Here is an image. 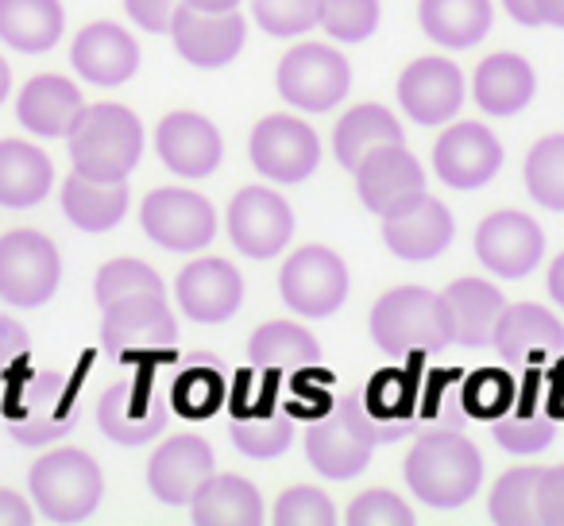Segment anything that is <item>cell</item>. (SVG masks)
Wrapping results in <instances>:
<instances>
[{"label": "cell", "instance_id": "9c48e42d", "mask_svg": "<svg viewBox=\"0 0 564 526\" xmlns=\"http://www.w3.org/2000/svg\"><path fill=\"white\" fill-rule=\"evenodd\" d=\"M282 302L302 318H329L348 299V268L345 259L322 244H306L294 251L279 271Z\"/></svg>", "mask_w": 564, "mask_h": 526}, {"label": "cell", "instance_id": "11a10c76", "mask_svg": "<svg viewBox=\"0 0 564 526\" xmlns=\"http://www.w3.org/2000/svg\"><path fill=\"white\" fill-rule=\"evenodd\" d=\"M533 12H538V24L564 28V0H533Z\"/></svg>", "mask_w": 564, "mask_h": 526}, {"label": "cell", "instance_id": "8d00e7d4", "mask_svg": "<svg viewBox=\"0 0 564 526\" xmlns=\"http://www.w3.org/2000/svg\"><path fill=\"white\" fill-rule=\"evenodd\" d=\"M379 143H406L402 125L383 105H352V109L337 120L333 151H337L345 171H356V163H360L371 148H379Z\"/></svg>", "mask_w": 564, "mask_h": 526}, {"label": "cell", "instance_id": "5bb4252c", "mask_svg": "<svg viewBox=\"0 0 564 526\" xmlns=\"http://www.w3.org/2000/svg\"><path fill=\"white\" fill-rule=\"evenodd\" d=\"M174 341H178V325L163 294H132L105 307L101 345L117 361L132 353H166Z\"/></svg>", "mask_w": 564, "mask_h": 526}, {"label": "cell", "instance_id": "74e56055", "mask_svg": "<svg viewBox=\"0 0 564 526\" xmlns=\"http://www.w3.org/2000/svg\"><path fill=\"white\" fill-rule=\"evenodd\" d=\"M171 410L182 418H213L228 399V376L217 356H197L189 361L166 387Z\"/></svg>", "mask_w": 564, "mask_h": 526}, {"label": "cell", "instance_id": "4dcf8cb0", "mask_svg": "<svg viewBox=\"0 0 564 526\" xmlns=\"http://www.w3.org/2000/svg\"><path fill=\"white\" fill-rule=\"evenodd\" d=\"M55 167L43 148L28 140H0V205L4 210H32L51 194Z\"/></svg>", "mask_w": 564, "mask_h": 526}, {"label": "cell", "instance_id": "44dd1931", "mask_svg": "<svg viewBox=\"0 0 564 526\" xmlns=\"http://www.w3.org/2000/svg\"><path fill=\"white\" fill-rule=\"evenodd\" d=\"M364 426L376 441H399L414 433V402H417V376L406 368H383L352 391Z\"/></svg>", "mask_w": 564, "mask_h": 526}, {"label": "cell", "instance_id": "2e32d148", "mask_svg": "<svg viewBox=\"0 0 564 526\" xmlns=\"http://www.w3.org/2000/svg\"><path fill=\"white\" fill-rule=\"evenodd\" d=\"M476 256L487 271L502 279H522L545 256V233L518 210H499L476 228Z\"/></svg>", "mask_w": 564, "mask_h": 526}, {"label": "cell", "instance_id": "e575fe53", "mask_svg": "<svg viewBox=\"0 0 564 526\" xmlns=\"http://www.w3.org/2000/svg\"><path fill=\"white\" fill-rule=\"evenodd\" d=\"M63 210L82 233H109L128 213V182H101L74 171L63 182Z\"/></svg>", "mask_w": 564, "mask_h": 526}, {"label": "cell", "instance_id": "7c38bea8", "mask_svg": "<svg viewBox=\"0 0 564 526\" xmlns=\"http://www.w3.org/2000/svg\"><path fill=\"white\" fill-rule=\"evenodd\" d=\"M140 225L159 248L166 251H197L217 236V213H213L209 197L194 194V190H151L143 197Z\"/></svg>", "mask_w": 564, "mask_h": 526}, {"label": "cell", "instance_id": "d4e9b609", "mask_svg": "<svg viewBox=\"0 0 564 526\" xmlns=\"http://www.w3.org/2000/svg\"><path fill=\"white\" fill-rule=\"evenodd\" d=\"M213 476V449L197 433H178L166 446L155 449L148 464V484L155 492V500H163L166 507H186L194 500V492Z\"/></svg>", "mask_w": 564, "mask_h": 526}, {"label": "cell", "instance_id": "484cf974", "mask_svg": "<svg viewBox=\"0 0 564 526\" xmlns=\"http://www.w3.org/2000/svg\"><path fill=\"white\" fill-rule=\"evenodd\" d=\"M70 63L94 86H124L140 71V47L120 24L97 20V24L78 32L70 47Z\"/></svg>", "mask_w": 564, "mask_h": 526}, {"label": "cell", "instance_id": "816d5d0a", "mask_svg": "<svg viewBox=\"0 0 564 526\" xmlns=\"http://www.w3.org/2000/svg\"><path fill=\"white\" fill-rule=\"evenodd\" d=\"M182 0H124V12L143 28V32H171V20Z\"/></svg>", "mask_w": 564, "mask_h": 526}, {"label": "cell", "instance_id": "ab89813d", "mask_svg": "<svg viewBox=\"0 0 564 526\" xmlns=\"http://www.w3.org/2000/svg\"><path fill=\"white\" fill-rule=\"evenodd\" d=\"M232 441L243 457H256V461L282 457L294 441V415L286 407L259 410V415H232Z\"/></svg>", "mask_w": 564, "mask_h": 526}, {"label": "cell", "instance_id": "8fae6325", "mask_svg": "<svg viewBox=\"0 0 564 526\" xmlns=\"http://www.w3.org/2000/svg\"><path fill=\"white\" fill-rule=\"evenodd\" d=\"M251 163L259 174L274 182H306L322 167V140L317 132L299 117L271 112L251 128Z\"/></svg>", "mask_w": 564, "mask_h": 526}, {"label": "cell", "instance_id": "8992f818", "mask_svg": "<svg viewBox=\"0 0 564 526\" xmlns=\"http://www.w3.org/2000/svg\"><path fill=\"white\" fill-rule=\"evenodd\" d=\"M63 283V259L51 236L35 228H12L0 236V299L12 307H43Z\"/></svg>", "mask_w": 564, "mask_h": 526}, {"label": "cell", "instance_id": "6f0895ef", "mask_svg": "<svg viewBox=\"0 0 564 526\" xmlns=\"http://www.w3.org/2000/svg\"><path fill=\"white\" fill-rule=\"evenodd\" d=\"M549 294H553V302L564 310V251L553 259V268H549Z\"/></svg>", "mask_w": 564, "mask_h": 526}, {"label": "cell", "instance_id": "f6af8a7d", "mask_svg": "<svg viewBox=\"0 0 564 526\" xmlns=\"http://www.w3.org/2000/svg\"><path fill=\"white\" fill-rule=\"evenodd\" d=\"M317 24L337 43H364L379 28V0H322Z\"/></svg>", "mask_w": 564, "mask_h": 526}, {"label": "cell", "instance_id": "f546056e", "mask_svg": "<svg viewBox=\"0 0 564 526\" xmlns=\"http://www.w3.org/2000/svg\"><path fill=\"white\" fill-rule=\"evenodd\" d=\"M471 89H476V105L484 112H491V117H514V112H522L533 101L538 78H533V66L522 55L499 51V55H487L476 66Z\"/></svg>", "mask_w": 564, "mask_h": 526}, {"label": "cell", "instance_id": "f5cc1de1", "mask_svg": "<svg viewBox=\"0 0 564 526\" xmlns=\"http://www.w3.org/2000/svg\"><path fill=\"white\" fill-rule=\"evenodd\" d=\"M28 353H32L28 330L20 322H12V318L0 314V372L20 368V364L28 361Z\"/></svg>", "mask_w": 564, "mask_h": 526}, {"label": "cell", "instance_id": "7402d4cb", "mask_svg": "<svg viewBox=\"0 0 564 526\" xmlns=\"http://www.w3.org/2000/svg\"><path fill=\"white\" fill-rule=\"evenodd\" d=\"M178 302L186 310L189 322L202 325H220L240 310L243 302V279L228 259H194L186 264L178 276Z\"/></svg>", "mask_w": 564, "mask_h": 526}, {"label": "cell", "instance_id": "6da1fadb", "mask_svg": "<svg viewBox=\"0 0 564 526\" xmlns=\"http://www.w3.org/2000/svg\"><path fill=\"white\" fill-rule=\"evenodd\" d=\"M406 484L430 507L453 511L464 507L484 484V457L464 438L460 430H433L417 433V441L406 453Z\"/></svg>", "mask_w": 564, "mask_h": 526}, {"label": "cell", "instance_id": "83f0119b", "mask_svg": "<svg viewBox=\"0 0 564 526\" xmlns=\"http://www.w3.org/2000/svg\"><path fill=\"white\" fill-rule=\"evenodd\" d=\"M491 433L507 453L530 457L541 453V449L553 446L556 438V415L545 399H541L538 379H525V387L514 391V402H510L507 415H499L491 422Z\"/></svg>", "mask_w": 564, "mask_h": 526}, {"label": "cell", "instance_id": "cb8c5ba5", "mask_svg": "<svg viewBox=\"0 0 564 526\" xmlns=\"http://www.w3.org/2000/svg\"><path fill=\"white\" fill-rule=\"evenodd\" d=\"M155 151L182 179H205V174H213L220 167L225 143H220V132L213 128V120H205L202 112L182 109L159 120Z\"/></svg>", "mask_w": 564, "mask_h": 526}, {"label": "cell", "instance_id": "680465c9", "mask_svg": "<svg viewBox=\"0 0 564 526\" xmlns=\"http://www.w3.org/2000/svg\"><path fill=\"white\" fill-rule=\"evenodd\" d=\"M182 4H189L197 12H232L240 0H182Z\"/></svg>", "mask_w": 564, "mask_h": 526}, {"label": "cell", "instance_id": "52a82bcc", "mask_svg": "<svg viewBox=\"0 0 564 526\" xmlns=\"http://www.w3.org/2000/svg\"><path fill=\"white\" fill-rule=\"evenodd\" d=\"M279 94L286 105L302 112H329L348 97L352 86V66L337 47L325 43H299L282 55L279 63Z\"/></svg>", "mask_w": 564, "mask_h": 526}, {"label": "cell", "instance_id": "7bdbcfd3", "mask_svg": "<svg viewBox=\"0 0 564 526\" xmlns=\"http://www.w3.org/2000/svg\"><path fill=\"white\" fill-rule=\"evenodd\" d=\"M132 294H163V279L155 268H148L143 259H109L101 271H97L94 299L97 307H112L120 299H132Z\"/></svg>", "mask_w": 564, "mask_h": 526}, {"label": "cell", "instance_id": "9a60e30c", "mask_svg": "<svg viewBox=\"0 0 564 526\" xmlns=\"http://www.w3.org/2000/svg\"><path fill=\"white\" fill-rule=\"evenodd\" d=\"M228 236L248 259H274L294 236V210L267 186H243L228 205Z\"/></svg>", "mask_w": 564, "mask_h": 526}, {"label": "cell", "instance_id": "d590c367", "mask_svg": "<svg viewBox=\"0 0 564 526\" xmlns=\"http://www.w3.org/2000/svg\"><path fill=\"white\" fill-rule=\"evenodd\" d=\"M422 32L441 47H471L491 28V0H422L417 4Z\"/></svg>", "mask_w": 564, "mask_h": 526}, {"label": "cell", "instance_id": "b9f144b4", "mask_svg": "<svg viewBox=\"0 0 564 526\" xmlns=\"http://www.w3.org/2000/svg\"><path fill=\"white\" fill-rule=\"evenodd\" d=\"M538 469L502 472L491 487V518L499 526H533L538 523Z\"/></svg>", "mask_w": 564, "mask_h": 526}, {"label": "cell", "instance_id": "3957f363", "mask_svg": "<svg viewBox=\"0 0 564 526\" xmlns=\"http://www.w3.org/2000/svg\"><path fill=\"white\" fill-rule=\"evenodd\" d=\"M371 341L391 356L441 353L453 345V314L445 294L430 287H394L371 307Z\"/></svg>", "mask_w": 564, "mask_h": 526}, {"label": "cell", "instance_id": "5b68a950", "mask_svg": "<svg viewBox=\"0 0 564 526\" xmlns=\"http://www.w3.org/2000/svg\"><path fill=\"white\" fill-rule=\"evenodd\" d=\"M4 426L24 446H51L78 426V384L63 372H35L4 399Z\"/></svg>", "mask_w": 564, "mask_h": 526}, {"label": "cell", "instance_id": "30bf717a", "mask_svg": "<svg viewBox=\"0 0 564 526\" xmlns=\"http://www.w3.org/2000/svg\"><path fill=\"white\" fill-rule=\"evenodd\" d=\"M379 441L364 426L360 410H356L352 395L337 402L329 415L314 418L306 426V457L322 476L329 480H352L368 469L371 453Z\"/></svg>", "mask_w": 564, "mask_h": 526}, {"label": "cell", "instance_id": "1f68e13d", "mask_svg": "<svg viewBox=\"0 0 564 526\" xmlns=\"http://www.w3.org/2000/svg\"><path fill=\"white\" fill-rule=\"evenodd\" d=\"M448 314H453V341L464 348H484L491 345L499 314L507 307L502 291L487 279H456L445 291Z\"/></svg>", "mask_w": 564, "mask_h": 526}, {"label": "cell", "instance_id": "f907efd6", "mask_svg": "<svg viewBox=\"0 0 564 526\" xmlns=\"http://www.w3.org/2000/svg\"><path fill=\"white\" fill-rule=\"evenodd\" d=\"M310 372H314V368L294 372V376H299V384H294V395L286 399V410H291L294 418H310V422H314V418L329 415L333 402H329V391H325V387L310 384Z\"/></svg>", "mask_w": 564, "mask_h": 526}, {"label": "cell", "instance_id": "d6986e66", "mask_svg": "<svg viewBox=\"0 0 564 526\" xmlns=\"http://www.w3.org/2000/svg\"><path fill=\"white\" fill-rule=\"evenodd\" d=\"M433 167L437 179L453 190H479L499 174L502 167V143L495 140L491 128L464 120L453 125L437 143H433Z\"/></svg>", "mask_w": 564, "mask_h": 526}, {"label": "cell", "instance_id": "681fc988", "mask_svg": "<svg viewBox=\"0 0 564 526\" xmlns=\"http://www.w3.org/2000/svg\"><path fill=\"white\" fill-rule=\"evenodd\" d=\"M538 523L564 526V464L538 476Z\"/></svg>", "mask_w": 564, "mask_h": 526}, {"label": "cell", "instance_id": "ffe728a7", "mask_svg": "<svg viewBox=\"0 0 564 526\" xmlns=\"http://www.w3.org/2000/svg\"><path fill=\"white\" fill-rule=\"evenodd\" d=\"M464 101V74L437 55L414 58L399 78V105L417 125H445Z\"/></svg>", "mask_w": 564, "mask_h": 526}, {"label": "cell", "instance_id": "e0dca14e", "mask_svg": "<svg viewBox=\"0 0 564 526\" xmlns=\"http://www.w3.org/2000/svg\"><path fill=\"white\" fill-rule=\"evenodd\" d=\"M171 40L174 51L186 58L189 66H202V71H217L228 66L243 51L248 40V24H243L240 12H197L189 4H178L171 20Z\"/></svg>", "mask_w": 564, "mask_h": 526}, {"label": "cell", "instance_id": "4fadbf2b", "mask_svg": "<svg viewBox=\"0 0 564 526\" xmlns=\"http://www.w3.org/2000/svg\"><path fill=\"white\" fill-rule=\"evenodd\" d=\"M456 225L445 202L430 197L425 190L402 197L399 205L383 213V244L406 264H430L453 244Z\"/></svg>", "mask_w": 564, "mask_h": 526}, {"label": "cell", "instance_id": "603a6c76", "mask_svg": "<svg viewBox=\"0 0 564 526\" xmlns=\"http://www.w3.org/2000/svg\"><path fill=\"white\" fill-rule=\"evenodd\" d=\"M352 174H356V190H360V202L371 213H379V217L391 205H399L402 197L425 190V171L406 143H379V148H371L356 163Z\"/></svg>", "mask_w": 564, "mask_h": 526}, {"label": "cell", "instance_id": "277c9868", "mask_svg": "<svg viewBox=\"0 0 564 526\" xmlns=\"http://www.w3.org/2000/svg\"><path fill=\"white\" fill-rule=\"evenodd\" d=\"M32 500L51 523H82L97 511L105 495L101 464L74 446L51 449L32 464Z\"/></svg>", "mask_w": 564, "mask_h": 526}, {"label": "cell", "instance_id": "ac0fdd59", "mask_svg": "<svg viewBox=\"0 0 564 526\" xmlns=\"http://www.w3.org/2000/svg\"><path fill=\"white\" fill-rule=\"evenodd\" d=\"M491 348L507 368H533L564 353V325L553 310L538 302H514V307H502Z\"/></svg>", "mask_w": 564, "mask_h": 526}, {"label": "cell", "instance_id": "7a4b0ae2", "mask_svg": "<svg viewBox=\"0 0 564 526\" xmlns=\"http://www.w3.org/2000/svg\"><path fill=\"white\" fill-rule=\"evenodd\" d=\"M70 163L86 179L124 182L143 155V125L124 105H86L66 132Z\"/></svg>", "mask_w": 564, "mask_h": 526}, {"label": "cell", "instance_id": "4316f807", "mask_svg": "<svg viewBox=\"0 0 564 526\" xmlns=\"http://www.w3.org/2000/svg\"><path fill=\"white\" fill-rule=\"evenodd\" d=\"M86 109L78 86L63 74H40L32 78L24 89H20L17 101V117L20 125L32 136H47V140H58V136L70 132V125L78 120V112Z\"/></svg>", "mask_w": 564, "mask_h": 526}, {"label": "cell", "instance_id": "ba28073f", "mask_svg": "<svg viewBox=\"0 0 564 526\" xmlns=\"http://www.w3.org/2000/svg\"><path fill=\"white\" fill-rule=\"evenodd\" d=\"M171 418V399L166 387L155 384V372H140L135 379H120L97 402V426L117 446H148L159 438Z\"/></svg>", "mask_w": 564, "mask_h": 526}, {"label": "cell", "instance_id": "f1b7e54d", "mask_svg": "<svg viewBox=\"0 0 564 526\" xmlns=\"http://www.w3.org/2000/svg\"><path fill=\"white\" fill-rule=\"evenodd\" d=\"M197 526H259L263 523V495L243 476H217L213 472L194 500L186 503Z\"/></svg>", "mask_w": 564, "mask_h": 526}, {"label": "cell", "instance_id": "ee69618b", "mask_svg": "<svg viewBox=\"0 0 564 526\" xmlns=\"http://www.w3.org/2000/svg\"><path fill=\"white\" fill-rule=\"evenodd\" d=\"M460 391H464V410H468V418L495 422V418L510 410L518 384L507 376V368H479L460 379Z\"/></svg>", "mask_w": 564, "mask_h": 526}, {"label": "cell", "instance_id": "836d02e7", "mask_svg": "<svg viewBox=\"0 0 564 526\" xmlns=\"http://www.w3.org/2000/svg\"><path fill=\"white\" fill-rule=\"evenodd\" d=\"M63 28V0H0V40L24 55L51 51Z\"/></svg>", "mask_w": 564, "mask_h": 526}, {"label": "cell", "instance_id": "9f6ffc18", "mask_svg": "<svg viewBox=\"0 0 564 526\" xmlns=\"http://www.w3.org/2000/svg\"><path fill=\"white\" fill-rule=\"evenodd\" d=\"M510 12V20H518V24L525 28H538V12H533V0H502Z\"/></svg>", "mask_w": 564, "mask_h": 526}, {"label": "cell", "instance_id": "60d3db41", "mask_svg": "<svg viewBox=\"0 0 564 526\" xmlns=\"http://www.w3.org/2000/svg\"><path fill=\"white\" fill-rule=\"evenodd\" d=\"M525 190L538 205L564 213V136H545L525 155Z\"/></svg>", "mask_w": 564, "mask_h": 526}, {"label": "cell", "instance_id": "bcb514c9", "mask_svg": "<svg viewBox=\"0 0 564 526\" xmlns=\"http://www.w3.org/2000/svg\"><path fill=\"white\" fill-rule=\"evenodd\" d=\"M256 24L274 40H291L317 24L322 17V0H251Z\"/></svg>", "mask_w": 564, "mask_h": 526}, {"label": "cell", "instance_id": "7dc6e473", "mask_svg": "<svg viewBox=\"0 0 564 526\" xmlns=\"http://www.w3.org/2000/svg\"><path fill=\"white\" fill-rule=\"evenodd\" d=\"M274 523L279 526H333L337 523V511H333V500L322 492V487H286L274 503Z\"/></svg>", "mask_w": 564, "mask_h": 526}, {"label": "cell", "instance_id": "d6a6232c", "mask_svg": "<svg viewBox=\"0 0 564 526\" xmlns=\"http://www.w3.org/2000/svg\"><path fill=\"white\" fill-rule=\"evenodd\" d=\"M248 361L259 372H302L322 364V345L299 322H267L248 337Z\"/></svg>", "mask_w": 564, "mask_h": 526}, {"label": "cell", "instance_id": "91938a15", "mask_svg": "<svg viewBox=\"0 0 564 526\" xmlns=\"http://www.w3.org/2000/svg\"><path fill=\"white\" fill-rule=\"evenodd\" d=\"M9 89H12V71H9V63L0 58V101L9 97Z\"/></svg>", "mask_w": 564, "mask_h": 526}, {"label": "cell", "instance_id": "f35d334b", "mask_svg": "<svg viewBox=\"0 0 564 526\" xmlns=\"http://www.w3.org/2000/svg\"><path fill=\"white\" fill-rule=\"evenodd\" d=\"M460 372H430L425 379H417V402H414V430L433 433V430H464L468 410H464V391H460Z\"/></svg>", "mask_w": 564, "mask_h": 526}, {"label": "cell", "instance_id": "db71d44e", "mask_svg": "<svg viewBox=\"0 0 564 526\" xmlns=\"http://www.w3.org/2000/svg\"><path fill=\"white\" fill-rule=\"evenodd\" d=\"M32 507L20 492L0 487V526H32Z\"/></svg>", "mask_w": 564, "mask_h": 526}, {"label": "cell", "instance_id": "c3c4849f", "mask_svg": "<svg viewBox=\"0 0 564 526\" xmlns=\"http://www.w3.org/2000/svg\"><path fill=\"white\" fill-rule=\"evenodd\" d=\"M345 523L348 526H414V511L402 503V495L387 492V487H371V492L356 495Z\"/></svg>", "mask_w": 564, "mask_h": 526}]
</instances>
